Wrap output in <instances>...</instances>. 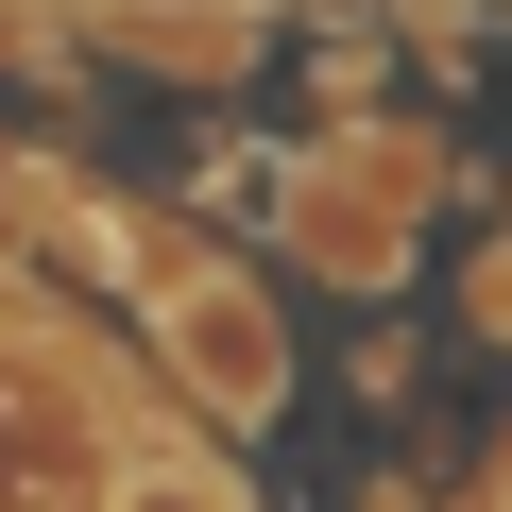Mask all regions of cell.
<instances>
[{
  "label": "cell",
  "instance_id": "6da1fadb",
  "mask_svg": "<svg viewBox=\"0 0 512 512\" xmlns=\"http://www.w3.org/2000/svg\"><path fill=\"white\" fill-rule=\"evenodd\" d=\"M137 291H154V342H171V376H188L222 427H274V410H291V325H274V291H256V256L137 222Z\"/></svg>",
  "mask_w": 512,
  "mask_h": 512
}]
</instances>
